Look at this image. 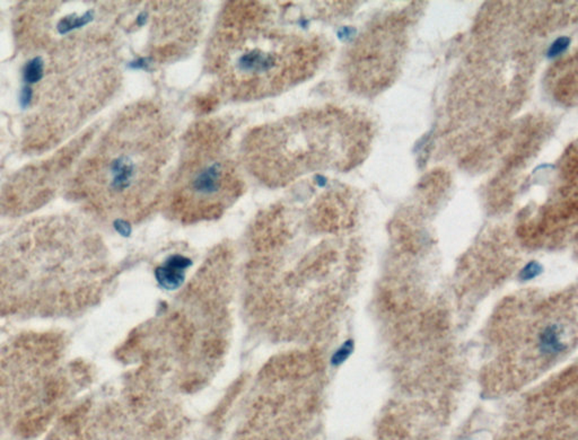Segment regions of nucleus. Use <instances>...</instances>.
<instances>
[{"label": "nucleus", "instance_id": "f257e3e1", "mask_svg": "<svg viewBox=\"0 0 578 440\" xmlns=\"http://www.w3.org/2000/svg\"><path fill=\"white\" fill-rule=\"evenodd\" d=\"M246 7L222 33V56H218L222 76L243 94L280 89L285 80H295L304 71L308 45L297 33L267 26V13ZM305 64V62H304Z\"/></svg>", "mask_w": 578, "mask_h": 440}, {"label": "nucleus", "instance_id": "f03ea898", "mask_svg": "<svg viewBox=\"0 0 578 440\" xmlns=\"http://www.w3.org/2000/svg\"><path fill=\"white\" fill-rule=\"evenodd\" d=\"M236 189V181L233 168L227 161L213 156V159H199L191 163L183 170L178 180V199L191 205L216 206L217 202L226 199Z\"/></svg>", "mask_w": 578, "mask_h": 440}, {"label": "nucleus", "instance_id": "7ed1b4c3", "mask_svg": "<svg viewBox=\"0 0 578 440\" xmlns=\"http://www.w3.org/2000/svg\"><path fill=\"white\" fill-rule=\"evenodd\" d=\"M192 261L187 257L175 254L171 255L164 264L159 266L155 271L156 280L163 289L175 290L183 285L185 271L190 268Z\"/></svg>", "mask_w": 578, "mask_h": 440}, {"label": "nucleus", "instance_id": "20e7f679", "mask_svg": "<svg viewBox=\"0 0 578 440\" xmlns=\"http://www.w3.org/2000/svg\"><path fill=\"white\" fill-rule=\"evenodd\" d=\"M24 77L27 82H36L43 77V61L41 58H35L29 61L24 70Z\"/></svg>", "mask_w": 578, "mask_h": 440}, {"label": "nucleus", "instance_id": "39448f33", "mask_svg": "<svg viewBox=\"0 0 578 440\" xmlns=\"http://www.w3.org/2000/svg\"><path fill=\"white\" fill-rule=\"evenodd\" d=\"M570 43V40L568 38H557L556 41L553 42V45L550 47L548 51V56L549 58H555L559 56L564 51L567 50Z\"/></svg>", "mask_w": 578, "mask_h": 440}]
</instances>
